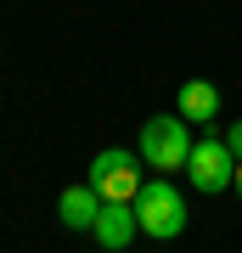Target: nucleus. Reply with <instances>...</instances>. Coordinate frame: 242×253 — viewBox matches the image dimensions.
<instances>
[{
    "instance_id": "f257e3e1",
    "label": "nucleus",
    "mask_w": 242,
    "mask_h": 253,
    "mask_svg": "<svg viewBox=\"0 0 242 253\" xmlns=\"http://www.w3.org/2000/svg\"><path fill=\"white\" fill-rule=\"evenodd\" d=\"M135 219H141V236L152 242H175L186 231V191H175L169 180H152L135 191Z\"/></svg>"
},
{
    "instance_id": "f03ea898",
    "label": "nucleus",
    "mask_w": 242,
    "mask_h": 253,
    "mask_svg": "<svg viewBox=\"0 0 242 253\" xmlns=\"http://www.w3.org/2000/svg\"><path fill=\"white\" fill-rule=\"evenodd\" d=\"M90 186L101 191V203H135V191H141V158L124 152V146H107V152L90 158Z\"/></svg>"
},
{
    "instance_id": "7ed1b4c3",
    "label": "nucleus",
    "mask_w": 242,
    "mask_h": 253,
    "mask_svg": "<svg viewBox=\"0 0 242 253\" xmlns=\"http://www.w3.org/2000/svg\"><path fill=\"white\" fill-rule=\"evenodd\" d=\"M141 158L152 163V169H186V158H192V135H186V118H146L141 124Z\"/></svg>"
},
{
    "instance_id": "20e7f679",
    "label": "nucleus",
    "mask_w": 242,
    "mask_h": 253,
    "mask_svg": "<svg viewBox=\"0 0 242 253\" xmlns=\"http://www.w3.org/2000/svg\"><path fill=\"white\" fill-rule=\"evenodd\" d=\"M186 174H192V191H231V174H237V152L225 141H192V158H186Z\"/></svg>"
},
{
    "instance_id": "39448f33",
    "label": "nucleus",
    "mask_w": 242,
    "mask_h": 253,
    "mask_svg": "<svg viewBox=\"0 0 242 253\" xmlns=\"http://www.w3.org/2000/svg\"><path fill=\"white\" fill-rule=\"evenodd\" d=\"M90 236H96L107 253H124L135 236H141V219H135V203H101L96 225H90Z\"/></svg>"
},
{
    "instance_id": "423d86ee",
    "label": "nucleus",
    "mask_w": 242,
    "mask_h": 253,
    "mask_svg": "<svg viewBox=\"0 0 242 253\" xmlns=\"http://www.w3.org/2000/svg\"><path fill=\"white\" fill-rule=\"evenodd\" d=\"M56 214H62V225L68 231H90V225H96V214H101V191L96 186H68L62 191V197H56Z\"/></svg>"
},
{
    "instance_id": "0eeeda50",
    "label": "nucleus",
    "mask_w": 242,
    "mask_h": 253,
    "mask_svg": "<svg viewBox=\"0 0 242 253\" xmlns=\"http://www.w3.org/2000/svg\"><path fill=\"white\" fill-rule=\"evenodd\" d=\"M175 101H180V118H186V124H208V118L220 113V90L208 79H186Z\"/></svg>"
},
{
    "instance_id": "6e6552de",
    "label": "nucleus",
    "mask_w": 242,
    "mask_h": 253,
    "mask_svg": "<svg viewBox=\"0 0 242 253\" xmlns=\"http://www.w3.org/2000/svg\"><path fill=\"white\" fill-rule=\"evenodd\" d=\"M225 146H231V152L242 158V118H237V124H231V129H225Z\"/></svg>"
},
{
    "instance_id": "1a4fd4ad",
    "label": "nucleus",
    "mask_w": 242,
    "mask_h": 253,
    "mask_svg": "<svg viewBox=\"0 0 242 253\" xmlns=\"http://www.w3.org/2000/svg\"><path fill=\"white\" fill-rule=\"evenodd\" d=\"M231 186H237V197H242V158H237V174H231Z\"/></svg>"
}]
</instances>
